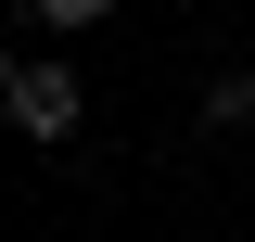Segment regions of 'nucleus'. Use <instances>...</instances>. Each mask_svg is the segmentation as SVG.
Listing matches in <instances>:
<instances>
[{"mask_svg": "<svg viewBox=\"0 0 255 242\" xmlns=\"http://www.w3.org/2000/svg\"><path fill=\"white\" fill-rule=\"evenodd\" d=\"M0 90H13V127H26V140H77V77H64L51 51H13Z\"/></svg>", "mask_w": 255, "mask_h": 242, "instance_id": "nucleus-1", "label": "nucleus"}, {"mask_svg": "<svg viewBox=\"0 0 255 242\" xmlns=\"http://www.w3.org/2000/svg\"><path fill=\"white\" fill-rule=\"evenodd\" d=\"M102 13H115V0H26V26H38V38H77V26H102Z\"/></svg>", "mask_w": 255, "mask_h": 242, "instance_id": "nucleus-2", "label": "nucleus"}, {"mask_svg": "<svg viewBox=\"0 0 255 242\" xmlns=\"http://www.w3.org/2000/svg\"><path fill=\"white\" fill-rule=\"evenodd\" d=\"M204 127H255V77H217L204 90Z\"/></svg>", "mask_w": 255, "mask_h": 242, "instance_id": "nucleus-3", "label": "nucleus"}]
</instances>
